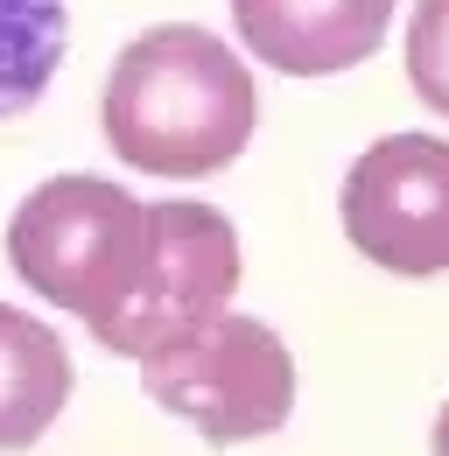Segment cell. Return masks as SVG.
<instances>
[{"mask_svg": "<svg viewBox=\"0 0 449 456\" xmlns=\"http://www.w3.org/2000/svg\"><path fill=\"white\" fill-rule=\"evenodd\" d=\"M253 126H260V92L246 57L197 21L141 28L112 57L99 92L106 148L148 175H218L246 155Z\"/></svg>", "mask_w": 449, "mask_h": 456, "instance_id": "obj_1", "label": "cell"}, {"mask_svg": "<svg viewBox=\"0 0 449 456\" xmlns=\"http://www.w3.org/2000/svg\"><path fill=\"white\" fill-rule=\"evenodd\" d=\"M148 246H155L148 204L106 175H50L7 218V267L85 330H99L134 295Z\"/></svg>", "mask_w": 449, "mask_h": 456, "instance_id": "obj_2", "label": "cell"}, {"mask_svg": "<svg viewBox=\"0 0 449 456\" xmlns=\"http://www.w3.org/2000/svg\"><path fill=\"white\" fill-rule=\"evenodd\" d=\"M141 394L162 414L190 421L211 450H239L288 428L295 414V358L260 316H211L204 330L141 358Z\"/></svg>", "mask_w": 449, "mask_h": 456, "instance_id": "obj_3", "label": "cell"}, {"mask_svg": "<svg viewBox=\"0 0 449 456\" xmlns=\"http://www.w3.org/2000/svg\"><path fill=\"white\" fill-rule=\"evenodd\" d=\"M148 218H155L148 267H141L134 295L92 330L112 358H134V365L190 330H204L211 316H224L232 288H239V232L224 211L197 204V197H168V204H148Z\"/></svg>", "mask_w": 449, "mask_h": 456, "instance_id": "obj_4", "label": "cell"}, {"mask_svg": "<svg viewBox=\"0 0 449 456\" xmlns=\"http://www.w3.org/2000/svg\"><path fill=\"white\" fill-rule=\"evenodd\" d=\"M344 239L393 281L449 274V141L387 134L372 141L337 190Z\"/></svg>", "mask_w": 449, "mask_h": 456, "instance_id": "obj_5", "label": "cell"}, {"mask_svg": "<svg viewBox=\"0 0 449 456\" xmlns=\"http://www.w3.org/2000/svg\"><path fill=\"white\" fill-rule=\"evenodd\" d=\"M232 28L281 77H337L380 57L393 0H232Z\"/></svg>", "mask_w": 449, "mask_h": 456, "instance_id": "obj_6", "label": "cell"}, {"mask_svg": "<svg viewBox=\"0 0 449 456\" xmlns=\"http://www.w3.org/2000/svg\"><path fill=\"white\" fill-rule=\"evenodd\" d=\"M70 351L43 316L0 302V456L36 450L70 407Z\"/></svg>", "mask_w": 449, "mask_h": 456, "instance_id": "obj_7", "label": "cell"}, {"mask_svg": "<svg viewBox=\"0 0 449 456\" xmlns=\"http://www.w3.org/2000/svg\"><path fill=\"white\" fill-rule=\"evenodd\" d=\"M63 43H70L63 0H0V119H21L43 106Z\"/></svg>", "mask_w": 449, "mask_h": 456, "instance_id": "obj_8", "label": "cell"}, {"mask_svg": "<svg viewBox=\"0 0 449 456\" xmlns=\"http://www.w3.org/2000/svg\"><path fill=\"white\" fill-rule=\"evenodd\" d=\"M407 85L429 113L449 119V0H414L407 14Z\"/></svg>", "mask_w": 449, "mask_h": 456, "instance_id": "obj_9", "label": "cell"}, {"mask_svg": "<svg viewBox=\"0 0 449 456\" xmlns=\"http://www.w3.org/2000/svg\"><path fill=\"white\" fill-rule=\"evenodd\" d=\"M429 450H436V456H449V400L436 407V436H429Z\"/></svg>", "mask_w": 449, "mask_h": 456, "instance_id": "obj_10", "label": "cell"}]
</instances>
